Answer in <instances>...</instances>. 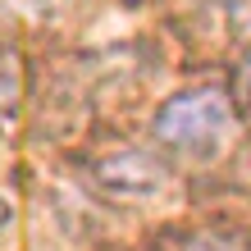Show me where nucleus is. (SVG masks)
I'll return each instance as SVG.
<instances>
[{"mask_svg": "<svg viewBox=\"0 0 251 251\" xmlns=\"http://www.w3.org/2000/svg\"><path fill=\"white\" fill-rule=\"evenodd\" d=\"M238 87L247 92V100H251V50H247V60L238 64Z\"/></svg>", "mask_w": 251, "mask_h": 251, "instance_id": "obj_3", "label": "nucleus"}, {"mask_svg": "<svg viewBox=\"0 0 251 251\" xmlns=\"http://www.w3.org/2000/svg\"><path fill=\"white\" fill-rule=\"evenodd\" d=\"M5 215H9V205H5V197H0V224H5Z\"/></svg>", "mask_w": 251, "mask_h": 251, "instance_id": "obj_4", "label": "nucleus"}, {"mask_svg": "<svg viewBox=\"0 0 251 251\" xmlns=\"http://www.w3.org/2000/svg\"><path fill=\"white\" fill-rule=\"evenodd\" d=\"M187 251H247V242L233 238V233H197L187 242Z\"/></svg>", "mask_w": 251, "mask_h": 251, "instance_id": "obj_2", "label": "nucleus"}, {"mask_svg": "<svg viewBox=\"0 0 251 251\" xmlns=\"http://www.w3.org/2000/svg\"><path fill=\"white\" fill-rule=\"evenodd\" d=\"M0 100H5V92H0Z\"/></svg>", "mask_w": 251, "mask_h": 251, "instance_id": "obj_5", "label": "nucleus"}, {"mask_svg": "<svg viewBox=\"0 0 251 251\" xmlns=\"http://www.w3.org/2000/svg\"><path fill=\"white\" fill-rule=\"evenodd\" d=\"M151 132H155L160 146H174V151L210 160L238 132V110H233V96L224 87H187V92L169 96L155 110Z\"/></svg>", "mask_w": 251, "mask_h": 251, "instance_id": "obj_1", "label": "nucleus"}]
</instances>
